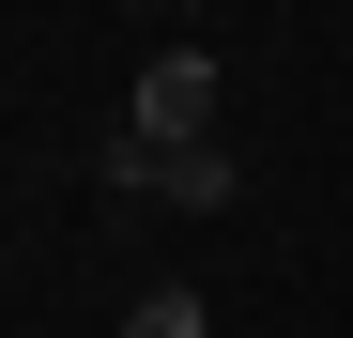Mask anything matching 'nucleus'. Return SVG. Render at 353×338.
Returning a JSON list of instances; mask_svg holds the SVG:
<instances>
[{"instance_id": "obj_1", "label": "nucleus", "mask_w": 353, "mask_h": 338, "mask_svg": "<svg viewBox=\"0 0 353 338\" xmlns=\"http://www.w3.org/2000/svg\"><path fill=\"white\" fill-rule=\"evenodd\" d=\"M92 200H108V215H139V200L230 215V200H246V154H230V139H139V123H108V139H92Z\"/></svg>"}, {"instance_id": "obj_2", "label": "nucleus", "mask_w": 353, "mask_h": 338, "mask_svg": "<svg viewBox=\"0 0 353 338\" xmlns=\"http://www.w3.org/2000/svg\"><path fill=\"white\" fill-rule=\"evenodd\" d=\"M215 46H154V62H139V92H123V123L139 139H215Z\"/></svg>"}, {"instance_id": "obj_3", "label": "nucleus", "mask_w": 353, "mask_h": 338, "mask_svg": "<svg viewBox=\"0 0 353 338\" xmlns=\"http://www.w3.org/2000/svg\"><path fill=\"white\" fill-rule=\"evenodd\" d=\"M123 338H215L200 277H139V292H123Z\"/></svg>"}, {"instance_id": "obj_4", "label": "nucleus", "mask_w": 353, "mask_h": 338, "mask_svg": "<svg viewBox=\"0 0 353 338\" xmlns=\"http://www.w3.org/2000/svg\"><path fill=\"white\" fill-rule=\"evenodd\" d=\"M123 16H185V0H123Z\"/></svg>"}]
</instances>
